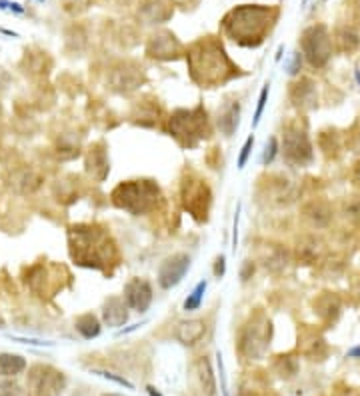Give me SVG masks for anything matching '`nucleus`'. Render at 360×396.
<instances>
[{
    "label": "nucleus",
    "instance_id": "f257e3e1",
    "mask_svg": "<svg viewBox=\"0 0 360 396\" xmlns=\"http://www.w3.org/2000/svg\"><path fill=\"white\" fill-rule=\"evenodd\" d=\"M186 60L192 80L204 88L222 84L236 75V68L230 62L224 48L212 36L192 44L186 53Z\"/></svg>",
    "mask_w": 360,
    "mask_h": 396
},
{
    "label": "nucleus",
    "instance_id": "f03ea898",
    "mask_svg": "<svg viewBox=\"0 0 360 396\" xmlns=\"http://www.w3.org/2000/svg\"><path fill=\"white\" fill-rule=\"evenodd\" d=\"M70 254L75 263L87 268H104L116 256L114 242L97 224H77L68 232Z\"/></svg>",
    "mask_w": 360,
    "mask_h": 396
},
{
    "label": "nucleus",
    "instance_id": "7ed1b4c3",
    "mask_svg": "<svg viewBox=\"0 0 360 396\" xmlns=\"http://www.w3.org/2000/svg\"><path fill=\"white\" fill-rule=\"evenodd\" d=\"M271 24V11L262 6H240L230 11L222 26L232 40L244 46H256L262 43V36L268 31Z\"/></svg>",
    "mask_w": 360,
    "mask_h": 396
},
{
    "label": "nucleus",
    "instance_id": "20e7f679",
    "mask_svg": "<svg viewBox=\"0 0 360 396\" xmlns=\"http://www.w3.org/2000/svg\"><path fill=\"white\" fill-rule=\"evenodd\" d=\"M158 197L160 190L153 180H129L112 190V202L134 216L151 212L156 207Z\"/></svg>",
    "mask_w": 360,
    "mask_h": 396
},
{
    "label": "nucleus",
    "instance_id": "39448f33",
    "mask_svg": "<svg viewBox=\"0 0 360 396\" xmlns=\"http://www.w3.org/2000/svg\"><path fill=\"white\" fill-rule=\"evenodd\" d=\"M168 131L182 146H197L198 141L208 136L207 110H202V106L176 110L168 121Z\"/></svg>",
    "mask_w": 360,
    "mask_h": 396
},
{
    "label": "nucleus",
    "instance_id": "423d86ee",
    "mask_svg": "<svg viewBox=\"0 0 360 396\" xmlns=\"http://www.w3.org/2000/svg\"><path fill=\"white\" fill-rule=\"evenodd\" d=\"M28 388L34 396H60L66 388V376L55 366L34 364L28 370Z\"/></svg>",
    "mask_w": 360,
    "mask_h": 396
},
{
    "label": "nucleus",
    "instance_id": "0eeeda50",
    "mask_svg": "<svg viewBox=\"0 0 360 396\" xmlns=\"http://www.w3.org/2000/svg\"><path fill=\"white\" fill-rule=\"evenodd\" d=\"M188 268H190V256L188 254L180 253L168 256L158 268V285H160V288L170 290L176 285H180L186 273H188Z\"/></svg>",
    "mask_w": 360,
    "mask_h": 396
},
{
    "label": "nucleus",
    "instance_id": "6e6552de",
    "mask_svg": "<svg viewBox=\"0 0 360 396\" xmlns=\"http://www.w3.org/2000/svg\"><path fill=\"white\" fill-rule=\"evenodd\" d=\"M182 200H185L186 210L192 212V216H202L207 219L208 207H210V190L207 182L202 180H186L182 185Z\"/></svg>",
    "mask_w": 360,
    "mask_h": 396
},
{
    "label": "nucleus",
    "instance_id": "1a4fd4ad",
    "mask_svg": "<svg viewBox=\"0 0 360 396\" xmlns=\"http://www.w3.org/2000/svg\"><path fill=\"white\" fill-rule=\"evenodd\" d=\"M305 50L310 62L315 66H320L327 62L328 53H330V43L324 26H315L305 33Z\"/></svg>",
    "mask_w": 360,
    "mask_h": 396
},
{
    "label": "nucleus",
    "instance_id": "9d476101",
    "mask_svg": "<svg viewBox=\"0 0 360 396\" xmlns=\"http://www.w3.org/2000/svg\"><path fill=\"white\" fill-rule=\"evenodd\" d=\"M124 302L136 312H146L151 302H153V286L148 280L142 278H132L131 282L124 286Z\"/></svg>",
    "mask_w": 360,
    "mask_h": 396
},
{
    "label": "nucleus",
    "instance_id": "9b49d317",
    "mask_svg": "<svg viewBox=\"0 0 360 396\" xmlns=\"http://www.w3.org/2000/svg\"><path fill=\"white\" fill-rule=\"evenodd\" d=\"M146 53L153 58H158V60H170V58H176V55L180 53V44L170 33L154 34L148 46H146Z\"/></svg>",
    "mask_w": 360,
    "mask_h": 396
},
{
    "label": "nucleus",
    "instance_id": "f8f14e48",
    "mask_svg": "<svg viewBox=\"0 0 360 396\" xmlns=\"http://www.w3.org/2000/svg\"><path fill=\"white\" fill-rule=\"evenodd\" d=\"M102 320L109 324V326H122L126 320H129V310H126V302L124 298L120 297H110L104 300V307H102Z\"/></svg>",
    "mask_w": 360,
    "mask_h": 396
},
{
    "label": "nucleus",
    "instance_id": "ddd939ff",
    "mask_svg": "<svg viewBox=\"0 0 360 396\" xmlns=\"http://www.w3.org/2000/svg\"><path fill=\"white\" fill-rule=\"evenodd\" d=\"M87 170L88 175L92 176L94 180L102 182L110 172L109 158H107V150L102 148V144H97L94 148H90V153L87 156Z\"/></svg>",
    "mask_w": 360,
    "mask_h": 396
},
{
    "label": "nucleus",
    "instance_id": "4468645a",
    "mask_svg": "<svg viewBox=\"0 0 360 396\" xmlns=\"http://www.w3.org/2000/svg\"><path fill=\"white\" fill-rule=\"evenodd\" d=\"M204 332H207L204 320H182V322L178 324V329H176V339L182 342V344H186V346H192V344H197V342L204 336Z\"/></svg>",
    "mask_w": 360,
    "mask_h": 396
},
{
    "label": "nucleus",
    "instance_id": "2eb2a0df",
    "mask_svg": "<svg viewBox=\"0 0 360 396\" xmlns=\"http://www.w3.org/2000/svg\"><path fill=\"white\" fill-rule=\"evenodd\" d=\"M40 185H43V176L34 172V170H28V168L18 170L11 178V187L16 192H21V194H33V192H36L40 188Z\"/></svg>",
    "mask_w": 360,
    "mask_h": 396
},
{
    "label": "nucleus",
    "instance_id": "dca6fc26",
    "mask_svg": "<svg viewBox=\"0 0 360 396\" xmlns=\"http://www.w3.org/2000/svg\"><path fill=\"white\" fill-rule=\"evenodd\" d=\"M142 82V68L134 66V68H119L112 75V84L122 92H131L141 87Z\"/></svg>",
    "mask_w": 360,
    "mask_h": 396
},
{
    "label": "nucleus",
    "instance_id": "f3484780",
    "mask_svg": "<svg viewBox=\"0 0 360 396\" xmlns=\"http://www.w3.org/2000/svg\"><path fill=\"white\" fill-rule=\"evenodd\" d=\"M26 370V361L21 354H11V352H2L0 354V376L4 378H14Z\"/></svg>",
    "mask_w": 360,
    "mask_h": 396
},
{
    "label": "nucleus",
    "instance_id": "a211bd4d",
    "mask_svg": "<svg viewBox=\"0 0 360 396\" xmlns=\"http://www.w3.org/2000/svg\"><path fill=\"white\" fill-rule=\"evenodd\" d=\"M239 116H240V106L239 102H230L224 109L219 112V128L222 134L232 136L234 131L239 128Z\"/></svg>",
    "mask_w": 360,
    "mask_h": 396
},
{
    "label": "nucleus",
    "instance_id": "6ab92c4d",
    "mask_svg": "<svg viewBox=\"0 0 360 396\" xmlns=\"http://www.w3.org/2000/svg\"><path fill=\"white\" fill-rule=\"evenodd\" d=\"M75 326H77V330L84 336V339H97V336L100 334L99 319H97L94 314H90V312L80 314V317L77 319V322H75Z\"/></svg>",
    "mask_w": 360,
    "mask_h": 396
},
{
    "label": "nucleus",
    "instance_id": "aec40b11",
    "mask_svg": "<svg viewBox=\"0 0 360 396\" xmlns=\"http://www.w3.org/2000/svg\"><path fill=\"white\" fill-rule=\"evenodd\" d=\"M198 374H200L202 388L207 390V396H214V392H217V383H214V374H212V368H210V363H208L207 358L198 361Z\"/></svg>",
    "mask_w": 360,
    "mask_h": 396
},
{
    "label": "nucleus",
    "instance_id": "412c9836",
    "mask_svg": "<svg viewBox=\"0 0 360 396\" xmlns=\"http://www.w3.org/2000/svg\"><path fill=\"white\" fill-rule=\"evenodd\" d=\"M207 286H208L207 280H200V282L195 286V290H192V292L188 295V298L185 300L186 312H192V310H198V308H200L202 298H204V292H207Z\"/></svg>",
    "mask_w": 360,
    "mask_h": 396
},
{
    "label": "nucleus",
    "instance_id": "4be33fe9",
    "mask_svg": "<svg viewBox=\"0 0 360 396\" xmlns=\"http://www.w3.org/2000/svg\"><path fill=\"white\" fill-rule=\"evenodd\" d=\"M0 396H33L16 380H2L0 383Z\"/></svg>",
    "mask_w": 360,
    "mask_h": 396
},
{
    "label": "nucleus",
    "instance_id": "5701e85b",
    "mask_svg": "<svg viewBox=\"0 0 360 396\" xmlns=\"http://www.w3.org/2000/svg\"><path fill=\"white\" fill-rule=\"evenodd\" d=\"M268 92H271V84H264V88L261 90V97H258V106H256V112H254V119H252V126L254 128L258 126V122L262 119V112H264L266 100H268Z\"/></svg>",
    "mask_w": 360,
    "mask_h": 396
},
{
    "label": "nucleus",
    "instance_id": "b1692460",
    "mask_svg": "<svg viewBox=\"0 0 360 396\" xmlns=\"http://www.w3.org/2000/svg\"><path fill=\"white\" fill-rule=\"evenodd\" d=\"M276 153H278V141L276 138H271L268 143H266V146H264V154H262V163L268 166L274 160V156H276Z\"/></svg>",
    "mask_w": 360,
    "mask_h": 396
},
{
    "label": "nucleus",
    "instance_id": "393cba45",
    "mask_svg": "<svg viewBox=\"0 0 360 396\" xmlns=\"http://www.w3.org/2000/svg\"><path fill=\"white\" fill-rule=\"evenodd\" d=\"M94 374H99V376H102V378H107V380H112V383H116V385L124 386V388H134V385L132 383H129L124 376H119V374H112L109 373V370H92Z\"/></svg>",
    "mask_w": 360,
    "mask_h": 396
},
{
    "label": "nucleus",
    "instance_id": "a878e982",
    "mask_svg": "<svg viewBox=\"0 0 360 396\" xmlns=\"http://www.w3.org/2000/svg\"><path fill=\"white\" fill-rule=\"evenodd\" d=\"M252 146H254V136H249V138H246V143H244V146L240 148V156H239L240 170H242V168L246 166V163H249V156H251V153H252Z\"/></svg>",
    "mask_w": 360,
    "mask_h": 396
},
{
    "label": "nucleus",
    "instance_id": "bb28decb",
    "mask_svg": "<svg viewBox=\"0 0 360 396\" xmlns=\"http://www.w3.org/2000/svg\"><path fill=\"white\" fill-rule=\"evenodd\" d=\"M239 219H240V207L236 209V216H234V229H232V251L236 253V244H239Z\"/></svg>",
    "mask_w": 360,
    "mask_h": 396
},
{
    "label": "nucleus",
    "instance_id": "cd10ccee",
    "mask_svg": "<svg viewBox=\"0 0 360 396\" xmlns=\"http://www.w3.org/2000/svg\"><path fill=\"white\" fill-rule=\"evenodd\" d=\"M0 9H9V11H14V12H24L21 4H16V2H6V0H0Z\"/></svg>",
    "mask_w": 360,
    "mask_h": 396
},
{
    "label": "nucleus",
    "instance_id": "c85d7f7f",
    "mask_svg": "<svg viewBox=\"0 0 360 396\" xmlns=\"http://www.w3.org/2000/svg\"><path fill=\"white\" fill-rule=\"evenodd\" d=\"M224 266H227V264H224V256H219V258H217V264H214V276H217V278L224 276Z\"/></svg>",
    "mask_w": 360,
    "mask_h": 396
},
{
    "label": "nucleus",
    "instance_id": "c756f323",
    "mask_svg": "<svg viewBox=\"0 0 360 396\" xmlns=\"http://www.w3.org/2000/svg\"><path fill=\"white\" fill-rule=\"evenodd\" d=\"M349 356H352V358H360V346H356V348H352V351L349 352Z\"/></svg>",
    "mask_w": 360,
    "mask_h": 396
},
{
    "label": "nucleus",
    "instance_id": "7c9ffc66",
    "mask_svg": "<svg viewBox=\"0 0 360 396\" xmlns=\"http://www.w3.org/2000/svg\"><path fill=\"white\" fill-rule=\"evenodd\" d=\"M148 395H151V396H163L160 392H158V390H156V388H154V386H148Z\"/></svg>",
    "mask_w": 360,
    "mask_h": 396
},
{
    "label": "nucleus",
    "instance_id": "2f4dec72",
    "mask_svg": "<svg viewBox=\"0 0 360 396\" xmlns=\"http://www.w3.org/2000/svg\"><path fill=\"white\" fill-rule=\"evenodd\" d=\"M354 77H356V80H359V84H360V70H356V75H354Z\"/></svg>",
    "mask_w": 360,
    "mask_h": 396
},
{
    "label": "nucleus",
    "instance_id": "473e14b6",
    "mask_svg": "<svg viewBox=\"0 0 360 396\" xmlns=\"http://www.w3.org/2000/svg\"><path fill=\"white\" fill-rule=\"evenodd\" d=\"M102 396H124V395H114V392H109V395H102Z\"/></svg>",
    "mask_w": 360,
    "mask_h": 396
},
{
    "label": "nucleus",
    "instance_id": "72a5a7b5",
    "mask_svg": "<svg viewBox=\"0 0 360 396\" xmlns=\"http://www.w3.org/2000/svg\"><path fill=\"white\" fill-rule=\"evenodd\" d=\"M2 326H4V320L0 319V329H2Z\"/></svg>",
    "mask_w": 360,
    "mask_h": 396
}]
</instances>
